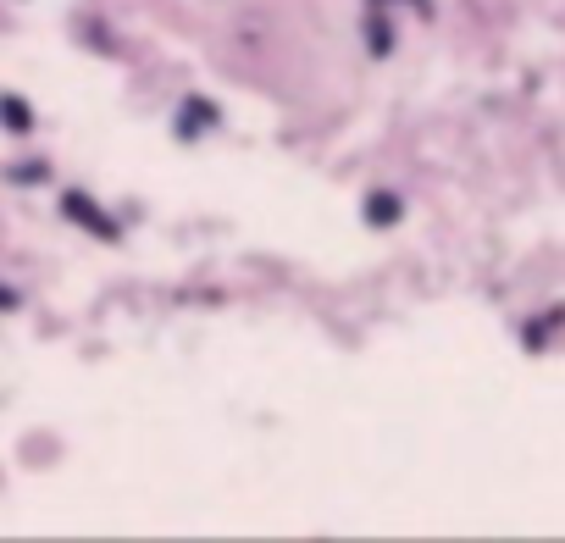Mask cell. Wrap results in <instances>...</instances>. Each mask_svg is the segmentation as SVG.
Returning <instances> with one entry per match:
<instances>
[{
  "mask_svg": "<svg viewBox=\"0 0 565 543\" xmlns=\"http://www.w3.org/2000/svg\"><path fill=\"white\" fill-rule=\"evenodd\" d=\"M61 211H67V217H73L84 233H95L100 244H117V239H122V228H117V222H111L100 206H95V200H89L84 189H67V194H61Z\"/></svg>",
  "mask_w": 565,
  "mask_h": 543,
  "instance_id": "6da1fadb",
  "label": "cell"
},
{
  "mask_svg": "<svg viewBox=\"0 0 565 543\" xmlns=\"http://www.w3.org/2000/svg\"><path fill=\"white\" fill-rule=\"evenodd\" d=\"M399 217H405V200H399V194H388V189L366 194V222H372V228H394Z\"/></svg>",
  "mask_w": 565,
  "mask_h": 543,
  "instance_id": "7a4b0ae2",
  "label": "cell"
},
{
  "mask_svg": "<svg viewBox=\"0 0 565 543\" xmlns=\"http://www.w3.org/2000/svg\"><path fill=\"white\" fill-rule=\"evenodd\" d=\"M200 122H217V106L200 95L183 100V122H178V139H200Z\"/></svg>",
  "mask_w": 565,
  "mask_h": 543,
  "instance_id": "3957f363",
  "label": "cell"
},
{
  "mask_svg": "<svg viewBox=\"0 0 565 543\" xmlns=\"http://www.w3.org/2000/svg\"><path fill=\"white\" fill-rule=\"evenodd\" d=\"M366 45H372V56H388V50H394V34H388V23H383V0L366 6Z\"/></svg>",
  "mask_w": 565,
  "mask_h": 543,
  "instance_id": "277c9868",
  "label": "cell"
},
{
  "mask_svg": "<svg viewBox=\"0 0 565 543\" xmlns=\"http://www.w3.org/2000/svg\"><path fill=\"white\" fill-rule=\"evenodd\" d=\"M0 122L12 133H34V111H28L23 95H0Z\"/></svg>",
  "mask_w": 565,
  "mask_h": 543,
  "instance_id": "5b68a950",
  "label": "cell"
},
{
  "mask_svg": "<svg viewBox=\"0 0 565 543\" xmlns=\"http://www.w3.org/2000/svg\"><path fill=\"white\" fill-rule=\"evenodd\" d=\"M39 178H50L45 161H23V167H12V183H39Z\"/></svg>",
  "mask_w": 565,
  "mask_h": 543,
  "instance_id": "8992f818",
  "label": "cell"
},
{
  "mask_svg": "<svg viewBox=\"0 0 565 543\" xmlns=\"http://www.w3.org/2000/svg\"><path fill=\"white\" fill-rule=\"evenodd\" d=\"M0 305H6V311H12V305H17V289H0Z\"/></svg>",
  "mask_w": 565,
  "mask_h": 543,
  "instance_id": "52a82bcc",
  "label": "cell"
},
{
  "mask_svg": "<svg viewBox=\"0 0 565 543\" xmlns=\"http://www.w3.org/2000/svg\"><path fill=\"white\" fill-rule=\"evenodd\" d=\"M410 6H416L421 17H433V0H410Z\"/></svg>",
  "mask_w": 565,
  "mask_h": 543,
  "instance_id": "ba28073f",
  "label": "cell"
}]
</instances>
